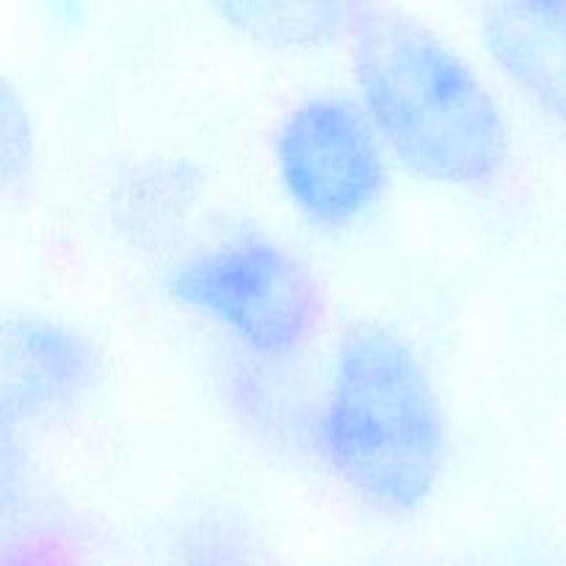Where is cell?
I'll list each match as a JSON object with an SVG mask.
<instances>
[{"mask_svg": "<svg viewBox=\"0 0 566 566\" xmlns=\"http://www.w3.org/2000/svg\"><path fill=\"white\" fill-rule=\"evenodd\" d=\"M512 566H566V564L556 562V558H551V556H528V558H523L520 564H512Z\"/></svg>", "mask_w": 566, "mask_h": 566, "instance_id": "obj_8", "label": "cell"}, {"mask_svg": "<svg viewBox=\"0 0 566 566\" xmlns=\"http://www.w3.org/2000/svg\"><path fill=\"white\" fill-rule=\"evenodd\" d=\"M321 453L374 512H415L434 490L446 453L440 398L418 354L387 326H348L337 343Z\"/></svg>", "mask_w": 566, "mask_h": 566, "instance_id": "obj_2", "label": "cell"}, {"mask_svg": "<svg viewBox=\"0 0 566 566\" xmlns=\"http://www.w3.org/2000/svg\"><path fill=\"white\" fill-rule=\"evenodd\" d=\"M385 142L368 111L321 94L287 114L276 133V169L298 213L318 227H348L387 186Z\"/></svg>", "mask_w": 566, "mask_h": 566, "instance_id": "obj_4", "label": "cell"}, {"mask_svg": "<svg viewBox=\"0 0 566 566\" xmlns=\"http://www.w3.org/2000/svg\"><path fill=\"white\" fill-rule=\"evenodd\" d=\"M182 307L224 326L265 359L296 354L321 321V291L307 265L263 238L208 249L166 280Z\"/></svg>", "mask_w": 566, "mask_h": 566, "instance_id": "obj_3", "label": "cell"}, {"mask_svg": "<svg viewBox=\"0 0 566 566\" xmlns=\"http://www.w3.org/2000/svg\"><path fill=\"white\" fill-rule=\"evenodd\" d=\"M99 365L88 343L66 326L17 318L3 332L6 407L20 415L66 412L94 385Z\"/></svg>", "mask_w": 566, "mask_h": 566, "instance_id": "obj_5", "label": "cell"}, {"mask_svg": "<svg viewBox=\"0 0 566 566\" xmlns=\"http://www.w3.org/2000/svg\"><path fill=\"white\" fill-rule=\"evenodd\" d=\"M363 108L418 177L484 186L509 158V127L473 66L412 17L370 6L352 36Z\"/></svg>", "mask_w": 566, "mask_h": 566, "instance_id": "obj_1", "label": "cell"}, {"mask_svg": "<svg viewBox=\"0 0 566 566\" xmlns=\"http://www.w3.org/2000/svg\"><path fill=\"white\" fill-rule=\"evenodd\" d=\"M484 44L525 97L566 125V0H492Z\"/></svg>", "mask_w": 566, "mask_h": 566, "instance_id": "obj_6", "label": "cell"}, {"mask_svg": "<svg viewBox=\"0 0 566 566\" xmlns=\"http://www.w3.org/2000/svg\"><path fill=\"white\" fill-rule=\"evenodd\" d=\"M238 36L274 50H318L352 39L370 0H208Z\"/></svg>", "mask_w": 566, "mask_h": 566, "instance_id": "obj_7", "label": "cell"}]
</instances>
